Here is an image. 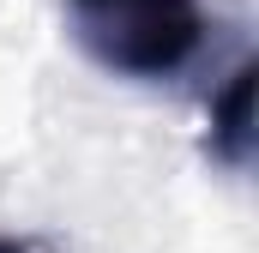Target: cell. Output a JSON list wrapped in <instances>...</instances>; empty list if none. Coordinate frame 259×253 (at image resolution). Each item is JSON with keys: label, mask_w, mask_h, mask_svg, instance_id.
I'll return each mask as SVG.
<instances>
[{"label": "cell", "mask_w": 259, "mask_h": 253, "mask_svg": "<svg viewBox=\"0 0 259 253\" xmlns=\"http://www.w3.org/2000/svg\"><path fill=\"white\" fill-rule=\"evenodd\" d=\"M78 43L121 78H169L205 43L199 0H66Z\"/></svg>", "instance_id": "1"}, {"label": "cell", "mask_w": 259, "mask_h": 253, "mask_svg": "<svg viewBox=\"0 0 259 253\" xmlns=\"http://www.w3.org/2000/svg\"><path fill=\"white\" fill-rule=\"evenodd\" d=\"M253 85H259L253 61H241L229 72V85L211 97V133H205V145L229 169H247V157H253Z\"/></svg>", "instance_id": "2"}, {"label": "cell", "mask_w": 259, "mask_h": 253, "mask_svg": "<svg viewBox=\"0 0 259 253\" xmlns=\"http://www.w3.org/2000/svg\"><path fill=\"white\" fill-rule=\"evenodd\" d=\"M0 253H30L24 241H12V235H0Z\"/></svg>", "instance_id": "3"}]
</instances>
